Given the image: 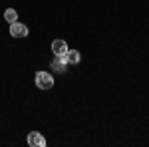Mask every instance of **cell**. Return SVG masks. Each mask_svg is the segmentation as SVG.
Wrapping results in <instances>:
<instances>
[{"mask_svg":"<svg viewBox=\"0 0 149 147\" xmlns=\"http://www.w3.org/2000/svg\"><path fill=\"white\" fill-rule=\"evenodd\" d=\"M4 20L8 24L16 22V20H18V12L14 10V8H6V10H4Z\"/></svg>","mask_w":149,"mask_h":147,"instance_id":"obj_7","label":"cell"},{"mask_svg":"<svg viewBox=\"0 0 149 147\" xmlns=\"http://www.w3.org/2000/svg\"><path fill=\"white\" fill-rule=\"evenodd\" d=\"M36 86L40 90H52L54 88V78L48 72H36Z\"/></svg>","mask_w":149,"mask_h":147,"instance_id":"obj_1","label":"cell"},{"mask_svg":"<svg viewBox=\"0 0 149 147\" xmlns=\"http://www.w3.org/2000/svg\"><path fill=\"white\" fill-rule=\"evenodd\" d=\"M50 68L54 70L56 74H64V72H66V68H68V62H66V58L54 56V58H52V62H50Z\"/></svg>","mask_w":149,"mask_h":147,"instance_id":"obj_5","label":"cell"},{"mask_svg":"<svg viewBox=\"0 0 149 147\" xmlns=\"http://www.w3.org/2000/svg\"><path fill=\"white\" fill-rule=\"evenodd\" d=\"M10 36L12 38H26L28 36V26L26 24H22V22H12L10 24Z\"/></svg>","mask_w":149,"mask_h":147,"instance_id":"obj_3","label":"cell"},{"mask_svg":"<svg viewBox=\"0 0 149 147\" xmlns=\"http://www.w3.org/2000/svg\"><path fill=\"white\" fill-rule=\"evenodd\" d=\"M66 62L68 64H80V60H81V54L78 52V50H68V54H66Z\"/></svg>","mask_w":149,"mask_h":147,"instance_id":"obj_6","label":"cell"},{"mask_svg":"<svg viewBox=\"0 0 149 147\" xmlns=\"http://www.w3.org/2000/svg\"><path fill=\"white\" fill-rule=\"evenodd\" d=\"M68 50H70V48H68V44H66L64 40H60V38L52 42V54H54V56L64 58L66 54H68Z\"/></svg>","mask_w":149,"mask_h":147,"instance_id":"obj_4","label":"cell"},{"mask_svg":"<svg viewBox=\"0 0 149 147\" xmlns=\"http://www.w3.org/2000/svg\"><path fill=\"white\" fill-rule=\"evenodd\" d=\"M28 145L30 147H46V137L42 135L40 131H30L28 137H26Z\"/></svg>","mask_w":149,"mask_h":147,"instance_id":"obj_2","label":"cell"}]
</instances>
